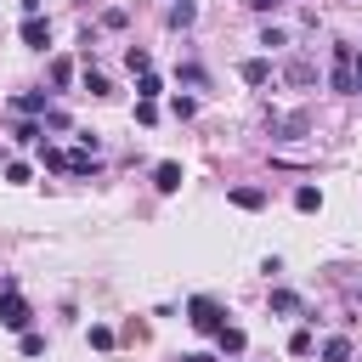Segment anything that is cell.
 <instances>
[{
    "mask_svg": "<svg viewBox=\"0 0 362 362\" xmlns=\"http://www.w3.org/2000/svg\"><path fill=\"white\" fill-rule=\"evenodd\" d=\"M187 322H192L198 334H209V339H215V334L226 328V311H221V300H215V294H192V300H187Z\"/></svg>",
    "mask_w": 362,
    "mask_h": 362,
    "instance_id": "1",
    "label": "cell"
},
{
    "mask_svg": "<svg viewBox=\"0 0 362 362\" xmlns=\"http://www.w3.org/2000/svg\"><path fill=\"white\" fill-rule=\"evenodd\" d=\"M328 85H334L339 96H356V45H351V40H339V45H334V68H328Z\"/></svg>",
    "mask_w": 362,
    "mask_h": 362,
    "instance_id": "2",
    "label": "cell"
},
{
    "mask_svg": "<svg viewBox=\"0 0 362 362\" xmlns=\"http://www.w3.org/2000/svg\"><path fill=\"white\" fill-rule=\"evenodd\" d=\"M34 322V311H28V300L17 294V288H0V328H11V334H23Z\"/></svg>",
    "mask_w": 362,
    "mask_h": 362,
    "instance_id": "3",
    "label": "cell"
},
{
    "mask_svg": "<svg viewBox=\"0 0 362 362\" xmlns=\"http://www.w3.org/2000/svg\"><path fill=\"white\" fill-rule=\"evenodd\" d=\"M266 130H272V141H300L311 130V113H266Z\"/></svg>",
    "mask_w": 362,
    "mask_h": 362,
    "instance_id": "4",
    "label": "cell"
},
{
    "mask_svg": "<svg viewBox=\"0 0 362 362\" xmlns=\"http://www.w3.org/2000/svg\"><path fill=\"white\" fill-rule=\"evenodd\" d=\"M238 79H243V85H255V90H260V85H272V57H243V62H238Z\"/></svg>",
    "mask_w": 362,
    "mask_h": 362,
    "instance_id": "5",
    "label": "cell"
},
{
    "mask_svg": "<svg viewBox=\"0 0 362 362\" xmlns=\"http://www.w3.org/2000/svg\"><path fill=\"white\" fill-rule=\"evenodd\" d=\"M11 107H17L23 119H45V113H51V90H23V96H11Z\"/></svg>",
    "mask_w": 362,
    "mask_h": 362,
    "instance_id": "6",
    "label": "cell"
},
{
    "mask_svg": "<svg viewBox=\"0 0 362 362\" xmlns=\"http://www.w3.org/2000/svg\"><path fill=\"white\" fill-rule=\"evenodd\" d=\"M23 45L45 51V45H51V23H45V17H23Z\"/></svg>",
    "mask_w": 362,
    "mask_h": 362,
    "instance_id": "7",
    "label": "cell"
},
{
    "mask_svg": "<svg viewBox=\"0 0 362 362\" xmlns=\"http://www.w3.org/2000/svg\"><path fill=\"white\" fill-rule=\"evenodd\" d=\"M153 187H158V192H181V164H175V158L153 164Z\"/></svg>",
    "mask_w": 362,
    "mask_h": 362,
    "instance_id": "8",
    "label": "cell"
},
{
    "mask_svg": "<svg viewBox=\"0 0 362 362\" xmlns=\"http://www.w3.org/2000/svg\"><path fill=\"white\" fill-rule=\"evenodd\" d=\"M226 198H232L238 209H266V187H232Z\"/></svg>",
    "mask_w": 362,
    "mask_h": 362,
    "instance_id": "9",
    "label": "cell"
},
{
    "mask_svg": "<svg viewBox=\"0 0 362 362\" xmlns=\"http://www.w3.org/2000/svg\"><path fill=\"white\" fill-rule=\"evenodd\" d=\"M272 311H283V317H300V311H305V300H300L294 288H272Z\"/></svg>",
    "mask_w": 362,
    "mask_h": 362,
    "instance_id": "10",
    "label": "cell"
},
{
    "mask_svg": "<svg viewBox=\"0 0 362 362\" xmlns=\"http://www.w3.org/2000/svg\"><path fill=\"white\" fill-rule=\"evenodd\" d=\"M215 345H221V356H243V345H249V339H243V328H232V322H226V328L215 334Z\"/></svg>",
    "mask_w": 362,
    "mask_h": 362,
    "instance_id": "11",
    "label": "cell"
},
{
    "mask_svg": "<svg viewBox=\"0 0 362 362\" xmlns=\"http://www.w3.org/2000/svg\"><path fill=\"white\" fill-rule=\"evenodd\" d=\"M294 209H300V215L322 209V187H311V181H305V187H294Z\"/></svg>",
    "mask_w": 362,
    "mask_h": 362,
    "instance_id": "12",
    "label": "cell"
},
{
    "mask_svg": "<svg viewBox=\"0 0 362 362\" xmlns=\"http://www.w3.org/2000/svg\"><path fill=\"white\" fill-rule=\"evenodd\" d=\"M322 362H351V339L345 334H328L322 339Z\"/></svg>",
    "mask_w": 362,
    "mask_h": 362,
    "instance_id": "13",
    "label": "cell"
},
{
    "mask_svg": "<svg viewBox=\"0 0 362 362\" xmlns=\"http://www.w3.org/2000/svg\"><path fill=\"white\" fill-rule=\"evenodd\" d=\"M136 96H141V102H158V96H164V79H158V74L147 68V74L136 79Z\"/></svg>",
    "mask_w": 362,
    "mask_h": 362,
    "instance_id": "14",
    "label": "cell"
},
{
    "mask_svg": "<svg viewBox=\"0 0 362 362\" xmlns=\"http://www.w3.org/2000/svg\"><path fill=\"white\" fill-rule=\"evenodd\" d=\"M311 351H317V334L311 328H294L288 334V356H311Z\"/></svg>",
    "mask_w": 362,
    "mask_h": 362,
    "instance_id": "15",
    "label": "cell"
},
{
    "mask_svg": "<svg viewBox=\"0 0 362 362\" xmlns=\"http://www.w3.org/2000/svg\"><path fill=\"white\" fill-rule=\"evenodd\" d=\"M192 17H198L192 0H175V6H170V28H192Z\"/></svg>",
    "mask_w": 362,
    "mask_h": 362,
    "instance_id": "16",
    "label": "cell"
},
{
    "mask_svg": "<svg viewBox=\"0 0 362 362\" xmlns=\"http://www.w3.org/2000/svg\"><path fill=\"white\" fill-rule=\"evenodd\" d=\"M283 79H288V85H317V68H311V62H288Z\"/></svg>",
    "mask_w": 362,
    "mask_h": 362,
    "instance_id": "17",
    "label": "cell"
},
{
    "mask_svg": "<svg viewBox=\"0 0 362 362\" xmlns=\"http://www.w3.org/2000/svg\"><path fill=\"white\" fill-rule=\"evenodd\" d=\"M181 85H192V90H209V74H204L198 62H181Z\"/></svg>",
    "mask_w": 362,
    "mask_h": 362,
    "instance_id": "18",
    "label": "cell"
},
{
    "mask_svg": "<svg viewBox=\"0 0 362 362\" xmlns=\"http://www.w3.org/2000/svg\"><path fill=\"white\" fill-rule=\"evenodd\" d=\"M124 68H130V74H147V68H153V57H147L141 45H130V51H124Z\"/></svg>",
    "mask_w": 362,
    "mask_h": 362,
    "instance_id": "19",
    "label": "cell"
},
{
    "mask_svg": "<svg viewBox=\"0 0 362 362\" xmlns=\"http://www.w3.org/2000/svg\"><path fill=\"white\" fill-rule=\"evenodd\" d=\"M85 90H90V96H113V85H107V74H96V68H85Z\"/></svg>",
    "mask_w": 362,
    "mask_h": 362,
    "instance_id": "20",
    "label": "cell"
},
{
    "mask_svg": "<svg viewBox=\"0 0 362 362\" xmlns=\"http://www.w3.org/2000/svg\"><path fill=\"white\" fill-rule=\"evenodd\" d=\"M40 164H45V170H68V164H74V153H62V147H45V153H40Z\"/></svg>",
    "mask_w": 362,
    "mask_h": 362,
    "instance_id": "21",
    "label": "cell"
},
{
    "mask_svg": "<svg viewBox=\"0 0 362 362\" xmlns=\"http://www.w3.org/2000/svg\"><path fill=\"white\" fill-rule=\"evenodd\" d=\"M28 175H34V164H28V158H11V164H6V181H11V187H23Z\"/></svg>",
    "mask_w": 362,
    "mask_h": 362,
    "instance_id": "22",
    "label": "cell"
},
{
    "mask_svg": "<svg viewBox=\"0 0 362 362\" xmlns=\"http://www.w3.org/2000/svg\"><path fill=\"white\" fill-rule=\"evenodd\" d=\"M23 356H45V334H34V328H23Z\"/></svg>",
    "mask_w": 362,
    "mask_h": 362,
    "instance_id": "23",
    "label": "cell"
},
{
    "mask_svg": "<svg viewBox=\"0 0 362 362\" xmlns=\"http://www.w3.org/2000/svg\"><path fill=\"white\" fill-rule=\"evenodd\" d=\"M124 23H130L124 6H107V11H102V28H124Z\"/></svg>",
    "mask_w": 362,
    "mask_h": 362,
    "instance_id": "24",
    "label": "cell"
},
{
    "mask_svg": "<svg viewBox=\"0 0 362 362\" xmlns=\"http://www.w3.org/2000/svg\"><path fill=\"white\" fill-rule=\"evenodd\" d=\"M260 45H266V51H277V45H288V34H283V28H272V23H266V28H260Z\"/></svg>",
    "mask_w": 362,
    "mask_h": 362,
    "instance_id": "25",
    "label": "cell"
},
{
    "mask_svg": "<svg viewBox=\"0 0 362 362\" xmlns=\"http://www.w3.org/2000/svg\"><path fill=\"white\" fill-rule=\"evenodd\" d=\"M68 79H74V62L57 57V62H51V85H68Z\"/></svg>",
    "mask_w": 362,
    "mask_h": 362,
    "instance_id": "26",
    "label": "cell"
},
{
    "mask_svg": "<svg viewBox=\"0 0 362 362\" xmlns=\"http://www.w3.org/2000/svg\"><path fill=\"white\" fill-rule=\"evenodd\" d=\"M90 345L107 351V345H113V328H107V322H90Z\"/></svg>",
    "mask_w": 362,
    "mask_h": 362,
    "instance_id": "27",
    "label": "cell"
},
{
    "mask_svg": "<svg viewBox=\"0 0 362 362\" xmlns=\"http://www.w3.org/2000/svg\"><path fill=\"white\" fill-rule=\"evenodd\" d=\"M170 113H175V119H192V113H198V102H192V96H175V102H170Z\"/></svg>",
    "mask_w": 362,
    "mask_h": 362,
    "instance_id": "28",
    "label": "cell"
},
{
    "mask_svg": "<svg viewBox=\"0 0 362 362\" xmlns=\"http://www.w3.org/2000/svg\"><path fill=\"white\" fill-rule=\"evenodd\" d=\"M136 124H158V102H136Z\"/></svg>",
    "mask_w": 362,
    "mask_h": 362,
    "instance_id": "29",
    "label": "cell"
},
{
    "mask_svg": "<svg viewBox=\"0 0 362 362\" xmlns=\"http://www.w3.org/2000/svg\"><path fill=\"white\" fill-rule=\"evenodd\" d=\"M11 136H17V141H34V136H40V124H34V119H17V124H11Z\"/></svg>",
    "mask_w": 362,
    "mask_h": 362,
    "instance_id": "30",
    "label": "cell"
},
{
    "mask_svg": "<svg viewBox=\"0 0 362 362\" xmlns=\"http://www.w3.org/2000/svg\"><path fill=\"white\" fill-rule=\"evenodd\" d=\"M243 6H249V11H260V17H266V11H277V6H283V0H243Z\"/></svg>",
    "mask_w": 362,
    "mask_h": 362,
    "instance_id": "31",
    "label": "cell"
},
{
    "mask_svg": "<svg viewBox=\"0 0 362 362\" xmlns=\"http://www.w3.org/2000/svg\"><path fill=\"white\" fill-rule=\"evenodd\" d=\"M356 96H362V51H356Z\"/></svg>",
    "mask_w": 362,
    "mask_h": 362,
    "instance_id": "32",
    "label": "cell"
},
{
    "mask_svg": "<svg viewBox=\"0 0 362 362\" xmlns=\"http://www.w3.org/2000/svg\"><path fill=\"white\" fill-rule=\"evenodd\" d=\"M181 362H215V356H204V351H198V356H181Z\"/></svg>",
    "mask_w": 362,
    "mask_h": 362,
    "instance_id": "33",
    "label": "cell"
}]
</instances>
